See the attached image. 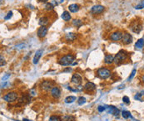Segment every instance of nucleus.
Instances as JSON below:
<instances>
[{
  "label": "nucleus",
  "mask_w": 144,
  "mask_h": 121,
  "mask_svg": "<svg viewBox=\"0 0 144 121\" xmlns=\"http://www.w3.org/2000/svg\"><path fill=\"white\" fill-rule=\"evenodd\" d=\"M75 60V57L71 54H68V55L63 56L58 61V63L63 66H70V65L73 64V61Z\"/></svg>",
  "instance_id": "obj_1"
},
{
  "label": "nucleus",
  "mask_w": 144,
  "mask_h": 121,
  "mask_svg": "<svg viewBox=\"0 0 144 121\" xmlns=\"http://www.w3.org/2000/svg\"><path fill=\"white\" fill-rule=\"evenodd\" d=\"M128 52L126 51H123V50H121L120 51H118L117 54L116 55V57H114V62L116 64H119V63L122 62L123 61H125L127 58H128Z\"/></svg>",
  "instance_id": "obj_2"
},
{
  "label": "nucleus",
  "mask_w": 144,
  "mask_h": 121,
  "mask_svg": "<svg viewBox=\"0 0 144 121\" xmlns=\"http://www.w3.org/2000/svg\"><path fill=\"white\" fill-rule=\"evenodd\" d=\"M97 73H98V76H99L100 78H102V79H107V78L110 77V76H111V71H110V70H108V69L107 68H99L98 70V71H97Z\"/></svg>",
  "instance_id": "obj_3"
},
{
  "label": "nucleus",
  "mask_w": 144,
  "mask_h": 121,
  "mask_svg": "<svg viewBox=\"0 0 144 121\" xmlns=\"http://www.w3.org/2000/svg\"><path fill=\"white\" fill-rule=\"evenodd\" d=\"M53 82L52 81H43L40 83L39 87H40L43 90L48 91V90H52V88L53 87Z\"/></svg>",
  "instance_id": "obj_4"
},
{
  "label": "nucleus",
  "mask_w": 144,
  "mask_h": 121,
  "mask_svg": "<svg viewBox=\"0 0 144 121\" xmlns=\"http://www.w3.org/2000/svg\"><path fill=\"white\" fill-rule=\"evenodd\" d=\"M18 94L16 92H9L5 95L3 99L7 102H14L18 100Z\"/></svg>",
  "instance_id": "obj_5"
},
{
  "label": "nucleus",
  "mask_w": 144,
  "mask_h": 121,
  "mask_svg": "<svg viewBox=\"0 0 144 121\" xmlns=\"http://www.w3.org/2000/svg\"><path fill=\"white\" fill-rule=\"evenodd\" d=\"M104 10H105V8L102 5H95L91 8V13L93 15H97V14H100L103 13Z\"/></svg>",
  "instance_id": "obj_6"
},
{
  "label": "nucleus",
  "mask_w": 144,
  "mask_h": 121,
  "mask_svg": "<svg viewBox=\"0 0 144 121\" xmlns=\"http://www.w3.org/2000/svg\"><path fill=\"white\" fill-rule=\"evenodd\" d=\"M121 41L123 44H126V45L130 44L132 42V36L131 34H129V33H127V32L123 33L122 38Z\"/></svg>",
  "instance_id": "obj_7"
},
{
  "label": "nucleus",
  "mask_w": 144,
  "mask_h": 121,
  "mask_svg": "<svg viewBox=\"0 0 144 121\" xmlns=\"http://www.w3.org/2000/svg\"><path fill=\"white\" fill-rule=\"evenodd\" d=\"M123 33L120 31L117 32H114L113 33H112L111 36H110V39H111L113 42H117V41H120L122 38Z\"/></svg>",
  "instance_id": "obj_8"
},
{
  "label": "nucleus",
  "mask_w": 144,
  "mask_h": 121,
  "mask_svg": "<svg viewBox=\"0 0 144 121\" xmlns=\"http://www.w3.org/2000/svg\"><path fill=\"white\" fill-rule=\"evenodd\" d=\"M51 96L54 99H58L61 96V90L58 86H53L51 90Z\"/></svg>",
  "instance_id": "obj_9"
},
{
  "label": "nucleus",
  "mask_w": 144,
  "mask_h": 121,
  "mask_svg": "<svg viewBox=\"0 0 144 121\" xmlns=\"http://www.w3.org/2000/svg\"><path fill=\"white\" fill-rule=\"evenodd\" d=\"M84 90H85V91L89 92V93L93 92V91L96 90V85H95L94 83L88 81V82H87L85 84V85H84Z\"/></svg>",
  "instance_id": "obj_10"
},
{
  "label": "nucleus",
  "mask_w": 144,
  "mask_h": 121,
  "mask_svg": "<svg viewBox=\"0 0 144 121\" xmlns=\"http://www.w3.org/2000/svg\"><path fill=\"white\" fill-rule=\"evenodd\" d=\"M82 81H83V78L78 73L74 74V75L72 76V79H71V82L75 84V85H80V84L82 83Z\"/></svg>",
  "instance_id": "obj_11"
},
{
  "label": "nucleus",
  "mask_w": 144,
  "mask_h": 121,
  "mask_svg": "<svg viewBox=\"0 0 144 121\" xmlns=\"http://www.w3.org/2000/svg\"><path fill=\"white\" fill-rule=\"evenodd\" d=\"M43 53V49H38V51H36V53H35L34 55V57H33V63L34 65L38 64V61H39V59H40V57H42Z\"/></svg>",
  "instance_id": "obj_12"
},
{
  "label": "nucleus",
  "mask_w": 144,
  "mask_h": 121,
  "mask_svg": "<svg viewBox=\"0 0 144 121\" xmlns=\"http://www.w3.org/2000/svg\"><path fill=\"white\" fill-rule=\"evenodd\" d=\"M48 33V28L46 27V26H41V27H39L38 30V37L40 38H43Z\"/></svg>",
  "instance_id": "obj_13"
},
{
  "label": "nucleus",
  "mask_w": 144,
  "mask_h": 121,
  "mask_svg": "<svg viewBox=\"0 0 144 121\" xmlns=\"http://www.w3.org/2000/svg\"><path fill=\"white\" fill-rule=\"evenodd\" d=\"M106 109H108V113L113 114V115H115V116H117V115H119V113H120V111H119V109H117V108H116L115 106H113V105L107 106V107H106Z\"/></svg>",
  "instance_id": "obj_14"
},
{
  "label": "nucleus",
  "mask_w": 144,
  "mask_h": 121,
  "mask_svg": "<svg viewBox=\"0 0 144 121\" xmlns=\"http://www.w3.org/2000/svg\"><path fill=\"white\" fill-rule=\"evenodd\" d=\"M142 29H143L142 25L140 23H135L132 27V31L133 32H135V33H139L140 32L142 31Z\"/></svg>",
  "instance_id": "obj_15"
},
{
  "label": "nucleus",
  "mask_w": 144,
  "mask_h": 121,
  "mask_svg": "<svg viewBox=\"0 0 144 121\" xmlns=\"http://www.w3.org/2000/svg\"><path fill=\"white\" fill-rule=\"evenodd\" d=\"M68 10L70 11L71 13H77L78 10H79V5L76 4V3L70 4L68 6Z\"/></svg>",
  "instance_id": "obj_16"
},
{
  "label": "nucleus",
  "mask_w": 144,
  "mask_h": 121,
  "mask_svg": "<svg viewBox=\"0 0 144 121\" xmlns=\"http://www.w3.org/2000/svg\"><path fill=\"white\" fill-rule=\"evenodd\" d=\"M61 17L63 19V21H65V22H68V21H70V19H71V15L68 11H63V13H62Z\"/></svg>",
  "instance_id": "obj_17"
},
{
  "label": "nucleus",
  "mask_w": 144,
  "mask_h": 121,
  "mask_svg": "<svg viewBox=\"0 0 144 121\" xmlns=\"http://www.w3.org/2000/svg\"><path fill=\"white\" fill-rule=\"evenodd\" d=\"M48 21H49V19H48V17H42V18L39 19L38 23L40 26H46L47 24L48 23Z\"/></svg>",
  "instance_id": "obj_18"
},
{
  "label": "nucleus",
  "mask_w": 144,
  "mask_h": 121,
  "mask_svg": "<svg viewBox=\"0 0 144 121\" xmlns=\"http://www.w3.org/2000/svg\"><path fill=\"white\" fill-rule=\"evenodd\" d=\"M114 61V57L112 55H107L105 57V58H104V62L106 63V64H112Z\"/></svg>",
  "instance_id": "obj_19"
},
{
  "label": "nucleus",
  "mask_w": 144,
  "mask_h": 121,
  "mask_svg": "<svg viewBox=\"0 0 144 121\" xmlns=\"http://www.w3.org/2000/svg\"><path fill=\"white\" fill-rule=\"evenodd\" d=\"M77 38V36L75 33H72V32H70V33H68V34L66 35V37H65V39H66L67 41H71V42H72V41H74L75 39Z\"/></svg>",
  "instance_id": "obj_20"
},
{
  "label": "nucleus",
  "mask_w": 144,
  "mask_h": 121,
  "mask_svg": "<svg viewBox=\"0 0 144 121\" xmlns=\"http://www.w3.org/2000/svg\"><path fill=\"white\" fill-rule=\"evenodd\" d=\"M143 46H144V39L143 38L139 39L138 41H137V42L135 43L136 48H139V49H141V48L143 47Z\"/></svg>",
  "instance_id": "obj_21"
},
{
  "label": "nucleus",
  "mask_w": 144,
  "mask_h": 121,
  "mask_svg": "<svg viewBox=\"0 0 144 121\" xmlns=\"http://www.w3.org/2000/svg\"><path fill=\"white\" fill-rule=\"evenodd\" d=\"M75 100H76V97H75V96H68V97L65 99L64 102L66 104H71V103H73Z\"/></svg>",
  "instance_id": "obj_22"
},
{
  "label": "nucleus",
  "mask_w": 144,
  "mask_h": 121,
  "mask_svg": "<svg viewBox=\"0 0 144 121\" xmlns=\"http://www.w3.org/2000/svg\"><path fill=\"white\" fill-rule=\"evenodd\" d=\"M72 24H73L74 27H79L83 25V22H82L80 19H75V20H73V22H72Z\"/></svg>",
  "instance_id": "obj_23"
},
{
  "label": "nucleus",
  "mask_w": 144,
  "mask_h": 121,
  "mask_svg": "<svg viewBox=\"0 0 144 121\" xmlns=\"http://www.w3.org/2000/svg\"><path fill=\"white\" fill-rule=\"evenodd\" d=\"M54 8V4L53 3H48L45 5V9L47 11H52Z\"/></svg>",
  "instance_id": "obj_24"
},
{
  "label": "nucleus",
  "mask_w": 144,
  "mask_h": 121,
  "mask_svg": "<svg viewBox=\"0 0 144 121\" xmlns=\"http://www.w3.org/2000/svg\"><path fill=\"white\" fill-rule=\"evenodd\" d=\"M122 116L124 119H128L129 117L132 118V115H131V113L128 112V111H122Z\"/></svg>",
  "instance_id": "obj_25"
},
{
  "label": "nucleus",
  "mask_w": 144,
  "mask_h": 121,
  "mask_svg": "<svg viewBox=\"0 0 144 121\" xmlns=\"http://www.w3.org/2000/svg\"><path fill=\"white\" fill-rule=\"evenodd\" d=\"M48 121H62V119L57 115H52V116H50Z\"/></svg>",
  "instance_id": "obj_26"
},
{
  "label": "nucleus",
  "mask_w": 144,
  "mask_h": 121,
  "mask_svg": "<svg viewBox=\"0 0 144 121\" xmlns=\"http://www.w3.org/2000/svg\"><path fill=\"white\" fill-rule=\"evenodd\" d=\"M85 103H86V99L84 97H79L78 99V104L79 105H83Z\"/></svg>",
  "instance_id": "obj_27"
},
{
  "label": "nucleus",
  "mask_w": 144,
  "mask_h": 121,
  "mask_svg": "<svg viewBox=\"0 0 144 121\" xmlns=\"http://www.w3.org/2000/svg\"><path fill=\"white\" fill-rule=\"evenodd\" d=\"M143 8H144V0H143L139 4L135 6V9H137V10H139V9H143Z\"/></svg>",
  "instance_id": "obj_28"
},
{
  "label": "nucleus",
  "mask_w": 144,
  "mask_h": 121,
  "mask_svg": "<svg viewBox=\"0 0 144 121\" xmlns=\"http://www.w3.org/2000/svg\"><path fill=\"white\" fill-rule=\"evenodd\" d=\"M63 120V121H75V118L72 116H65Z\"/></svg>",
  "instance_id": "obj_29"
},
{
  "label": "nucleus",
  "mask_w": 144,
  "mask_h": 121,
  "mask_svg": "<svg viewBox=\"0 0 144 121\" xmlns=\"http://www.w3.org/2000/svg\"><path fill=\"white\" fill-rule=\"evenodd\" d=\"M136 72H137V70H136V69H133L132 70V73H131V75L130 76L128 77V81H130L131 80H132V78L135 76V74H136Z\"/></svg>",
  "instance_id": "obj_30"
},
{
  "label": "nucleus",
  "mask_w": 144,
  "mask_h": 121,
  "mask_svg": "<svg viewBox=\"0 0 144 121\" xmlns=\"http://www.w3.org/2000/svg\"><path fill=\"white\" fill-rule=\"evenodd\" d=\"M12 16H13V12L12 11H9L8 13V14L4 17V20H9L11 18H12Z\"/></svg>",
  "instance_id": "obj_31"
},
{
  "label": "nucleus",
  "mask_w": 144,
  "mask_h": 121,
  "mask_svg": "<svg viewBox=\"0 0 144 121\" xmlns=\"http://www.w3.org/2000/svg\"><path fill=\"white\" fill-rule=\"evenodd\" d=\"M98 112L102 113V112H103V111L106 110V107L105 106H102V105H99L98 107Z\"/></svg>",
  "instance_id": "obj_32"
},
{
  "label": "nucleus",
  "mask_w": 144,
  "mask_h": 121,
  "mask_svg": "<svg viewBox=\"0 0 144 121\" xmlns=\"http://www.w3.org/2000/svg\"><path fill=\"white\" fill-rule=\"evenodd\" d=\"M122 101L124 102L125 104H127V105H129V104H130V100H129V98L128 96H123Z\"/></svg>",
  "instance_id": "obj_33"
},
{
  "label": "nucleus",
  "mask_w": 144,
  "mask_h": 121,
  "mask_svg": "<svg viewBox=\"0 0 144 121\" xmlns=\"http://www.w3.org/2000/svg\"><path fill=\"white\" fill-rule=\"evenodd\" d=\"M10 76H11V74H9V73H7L6 75H5L4 76H3V78H2V81H3H3H6L7 80H8L9 77H10Z\"/></svg>",
  "instance_id": "obj_34"
},
{
  "label": "nucleus",
  "mask_w": 144,
  "mask_h": 121,
  "mask_svg": "<svg viewBox=\"0 0 144 121\" xmlns=\"http://www.w3.org/2000/svg\"><path fill=\"white\" fill-rule=\"evenodd\" d=\"M142 96H143V95L141 94V93H137V95H135V96H134V99H135V100H142Z\"/></svg>",
  "instance_id": "obj_35"
},
{
  "label": "nucleus",
  "mask_w": 144,
  "mask_h": 121,
  "mask_svg": "<svg viewBox=\"0 0 144 121\" xmlns=\"http://www.w3.org/2000/svg\"><path fill=\"white\" fill-rule=\"evenodd\" d=\"M30 94H31V96H37V92L35 91L34 88H33V89H31V90H30Z\"/></svg>",
  "instance_id": "obj_36"
},
{
  "label": "nucleus",
  "mask_w": 144,
  "mask_h": 121,
  "mask_svg": "<svg viewBox=\"0 0 144 121\" xmlns=\"http://www.w3.org/2000/svg\"><path fill=\"white\" fill-rule=\"evenodd\" d=\"M5 64H6V62H5V61H4V59H3V56H1V64H0V66H4Z\"/></svg>",
  "instance_id": "obj_37"
},
{
  "label": "nucleus",
  "mask_w": 144,
  "mask_h": 121,
  "mask_svg": "<svg viewBox=\"0 0 144 121\" xmlns=\"http://www.w3.org/2000/svg\"><path fill=\"white\" fill-rule=\"evenodd\" d=\"M124 86H125L124 85H119V86H118V90H121V89H123V88H124Z\"/></svg>",
  "instance_id": "obj_38"
},
{
  "label": "nucleus",
  "mask_w": 144,
  "mask_h": 121,
  "mask_svg": "<svg viewBox=\"0 0 144 121\" xmlns=\"http://www.w3.org/2000/svg\"><path fill=\"white\" fill-rule=\"evenodd\" d=\"M63 1H64V0H57V3H63Z\"/></svg>",
  "instance_id": "obj_39"
},
{
  "label": "nucleus",
  "mask_w": 144,
  "mask_h": 121,
  "mask_svg": "<svg viewBox=\"0 0 144 121\" xmlns=\"http://www.w3.org/2000/svg\"><path fill=\"white\" fill-rule=\"evenodd\" d=\"M38 2H41V3H46L47 1H48V0H38Z\"/></svg>",
  "instance_id": "obj_40"
},
{
  "label": "nucleus",
  "mask_w": 144,
  "mask_h": 121,
  "mask_svg": "<svg viewBox=\"0 0 144 121\" xmlns=\"http://www.w3.org/2000/svg\"><path fill=\"white\" fill-rule=\"evenodd\" d=\"M71 70H72V69H71L70 67H69L68 69H66V70H63V71H71Z\"/></svg>",
  "instance_id": "obj_41"
},
{
  "label": "nucleus",
  "mask_w": 144,
  "mask_h": 121,
  "mask_svg": "<svg viewBox=\"0 0 144 121\" xmlns=\"http://www.w3.org/2000/svg\"><path fill=\"white\" fill-rule=\"evenodd\" d=\"M23 121H32V120H27V119H23Z\"/></svg>",
  "instance_id": "obj_42"
},
{
  "label": "nucleus",
  "mask_w": 144,
  "mask_h": 121,
  "mask_svg": "<svg viewBox=\"0 0 144 121\" xmlns=\"http://www.w3.org/2000/svg\"><path fill=\"white\" fill-rule=\"evenodd\" d=\"M143 82L144 83V76H143Z\"/></svg>",
  "instance_id": "obj_43"
}]
</instances>
